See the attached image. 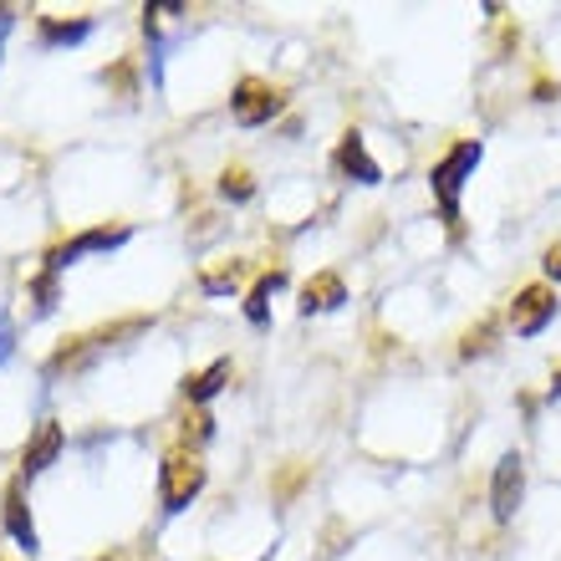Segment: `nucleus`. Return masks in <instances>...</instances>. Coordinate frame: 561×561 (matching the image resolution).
Listing matches in <instances>:
<instances>
[{
  "mask_svg": "<svg viewBox=\"0 0 561 561\" xmlns=\"http://www.w3.org/2000/svg\"><path fill=\"white\" fill-rule=\"evenodd\" d=\"M92 36L88 15H36V42L42 46H77Z\"/></svg>",
  "mask_w": 561,
  "mask_h": 561,
  "instance_id": "11",
  "label": "nucleus"
},
{
  "mask_svg": "<svg viewBox=\"0 0 561 561\" xmlns=\"http://www.w3.org/2000/svg\"><path fill=\"white\" fill-rule=\"evenodd\" d=\"M220 194L230 199V205H251V199H255V179L236 163V169H225V174H220Z\"/></svg>",
  "mask_w": 561,
  "mask_h": 561,
  "instance_id": "14",
  "label": "nucleus"
},
{
  "mask_svg": "<svg viewBox=\"0 0 561 561\" xmlns=\"http://www.w3.org/2000/svg\"><path fill=\"white\" fill-rule=\"evenodd\" d=\"M15 26V5H0V46H5V36H11Z\"/></svg>",
  "mask_w": 561,
  "mask_h": 561,
  "instance_id": "20",
  "label": "nucleus"
},
{
  "mask_svg": "<svg viewBox=\"0 0 561 561\" xmlns=\"http://www.w3.org/2000/svg\"><path fill=\"white\" fill-rule=\"evenodd\" d=\"M286 286V271H266V276L251 286V296H245V322L251 327H271V296Z\"/></svg>",
  "mask_w": 561,
  "mask_h": 561,
  "instance_id": "13",
  "label": "nucleus"
},
{
  "mask_svg": "<svg viewBox=\"0 0 561 561\" xmlns=\"http://www.w3.org/2000/svg\"><path fill=\"white\" fill-rule=\"evenodd\" d=\"M98 561H113V557H98Z\"/></svg>",
  "mask_w": 561,
  "mask_h": 561,
  "instance_id": "22",
  "label": "nucleus"
},
{
  "mask_svg": "<svg viewBox=\"0 0 561 561\" xmlns=\"http://www.w3.org/2000/svg\"><path fill=\"white\" fill-rule=\"evenodd\" d=\"M557 399H561V368L551 373V403H557Z\"/></svg>",
  "mask_w": 561,
  "mask_h": 561,
  "instance_id": "21",
  "label": "nucleus"
},
{
  "mask_svg": "<svg viewBox=\"0 0 561 561\" xmlns=\"http://www.w3.org/2000/svg\"><path fill=\"white\" fill-rule=\"evenodd\" d=\"M342 301H347V280H342L337 271H317V276L301 286L296 311H301V317H327V311H337Z\"/></svg>",
  "mask_w": 561,
  "mask_h": 561,
  "instance_id": "10",
  "label": "nucleus"
},
{
  "mask_svg": "<svg viewBox=\"0 0 561 561\" xmlns=\"http://www.w3.org/2000/svg\"><path fill=\"white\" fill-rule=\"evenodd\" d=\"M480 159H485V144H480V138H459V144L428 169V190H434V205H439L449 236H459V194H465V184L474 179Z\"/></svg>",
  "mask_w": 561,
  "mask_h": 561,
  "instance_id": "1",
  "label": "nucleus"
},
{
  "mask_svg": "<svg viewBox=\"0 0 561 561\" xmlns=\"http://www.w3.org/2000/svg\"><path fill=\"white\" fill-rule=\"evenodd\" d=\"M61 449H67V428H61L57 419H42V424H36V434L26 439V449H21V480L42 474L46 465H57Z\"/></svg>",
  "mask_w": 561,
  "mask_h": 561,
  "instance_id": "9",
  "label": "nucleus"
},
{
  "mask_svg": "<svg viewBox=\"0 0 561 561\" xmlns=\"http://www.w3.org/2000/svg\"><path fill=\"white\" fill-rule=\"evenodd\" d=\"M557 291H551L547 280H536V286H520L516 301H511V327H516V337H541L551 322H557Z\"/></svg>",
  "mask_w": 561,
  "mask_h": 561,
  "instance_id": "4",
  "label": "nucleus"
},
{
  "mask_svg": "<svg viewBox=\"0 0 561 561\" xmlns=\"http://www.w3.org/2000/svg\"><path fill=\"white\" fill-rule=\"evenodd\" d=\"M128 240H134L128 225H92V230H82V236L51 245V251H46V271H57L61 276V271L77 266L82 255H107V251H118V245H128Z\"/></svg>",
  "mask_w": 561,
  "mask_h": 561,
  "instance_id": "3",
  "label": "nucleus"
},
{
  "mask_svg": "<svg viewBox=\"0 0 561 561\" xmlns=\"http://www.w3.org/2000/svg\"><path fill=\"white\" fill-rule=\"evenodd\" d=\"M230 113H236L240 128H266L280 113V92L271 82H261V77H240L236 98H230Z\"/></svg>",
  "mask_w": 561,
  "mask_h": 561,
  "instance_id": "6",
  "label": "nucleus"
},
{
  "mask_svg": "<svg viewBox=\"0 0 561 561\" xmlns=\"http://www.w3.org/2000/svg\"><path fill=\"white\" fill-rule=\"evenodd\" d=\"M541 271H547L551 280H561V240H551L547 255H541Z\"/></svg>",
  "mask_w": 561,
  "mask_h": 561,
  "instance_id": "19",
  "label": "nucleus"
},
{
  "mask_svg": "<svg viewBox=\"0 0 561 561\" xmlns=\"http://www.w3.org/2000/svg\"><path fill=\"white\" fill-rule=\"evenodd\" d=\"M209 439H215V419H209L205 409H194V414L184 419V449L199 455V444H209Z\"/></svg>",
  "mask_w": 561,
  "mask_h": 561,
  "instance_id": "18",
  "label": "nucleus"
},
{
  "mask_svg": "<svg viewBox=\"0 0 561 561\" xmlns=\"http://www.w3.org/2000/svg\"><path fill=\"white\" fill-rule=\"evenodd\" d=\"M520 495H526V459L511 449V455L495 459V474H490V516L501 520V526L516 520Z\"/></svg>",
  "mask_w": 561,
  "mask_h": 561,
  "instance_id": "5",
  "label": "nucleus"
},
{
  "mask_svg": "<svg viewBox=\"0 0 561 561\" xmlns=\"http://www.w3.org/2000/svg\"><path fill=\"white\" fill-rule=\"evenodd\" d=\"M240 276H245V266H240V261H230V266H220V271H205V276H199V286H205V296H225V291H236V286H240Z\"/></svg>",
  "mask_w": 561,
  "mask_h": 561,
  "instance_id": "16",
  "label": "nucleus"
},
{
  "mask_svg": "<svg viewBox=\"0 0 561 561\" xmlns=\"http://www.w3.org/2000/svg\"><path fill=\"white\" fill-rule=\"evenodd\" d=\"M209 470L205 459L194 455V449H169V455L159 459V501H163V516H179V511H190L194 501H199V490H205Z\"/></svg>",
  "mask_w": 561,
  "mask_h": 561,
  "instance_id": "2",
  "label": "nucleus"
},
{
  "mask_svg": "<svg viewBox=\"0 0 561 561\" xmlns=\"http://www.w3.org/2000/svg\"><path fill=\"white\" fill-rule=\"evenodd\" d=\"M332 163H337V174L353 179V184H383V163L368 153V138L357 134V128H347V134L337 138V153H332Z\"/></svg>",
  "mask_w": 561,
  "mask_h": 561,
  "instance_id": "8",
  "label": "nucleus"
},
{
  "mask_svg": "<svg viewBox=\"0 0 561 561\" xmlns=\"http://www.w3.org/2000/svg\"><path fill=\"white\" fill-rule=\"evenodd\" d=\"M0 526H5V536H11L26 557H36V551H42V536H36V520H31L26 480H21V474H15L11 485H5V495H0Z\"/></svg>",
  "mask_w": 561,
  "mask_h": 561,
  "instance_id": "7",
  "label": "nucleus"
},
{
  "mask_svg": "<svg viewBox=\"0 0 561 561\" xmlns=\"http://www.w3.org/2000/svg\"><path fill=\"white\" fill-rule=\"evenodd\" d=\"M230 373H236V368H230V357H215L205 373H190V378H184V399H190L194 409H205L209 399H220V393H225Z\"/></svg>",
  "mask_w": 561,
  "mask_h": 561,
  "instance_id": "12",
  "label": "nucleus"
},
{
  "mask_svg": "<svg viewBox=\"0 0 561 561\" xmlns=\"http://www.w3.org/2000/svg\"><path fill=\"white\" fill-rule=\"evenodd\" d=\"M490 347H495V317H485L480 327H470V332H465L459 357H480V353H490Z\"/></svg>",
  "mask_w": 561,
  "mask_h": 561,
  "instance_id": "17",
  "label": "nucleus"
},
{
  "mask_svg": "<svg viewBox=\"0 0 561 561\" xmlns=\"http://www.w3.org/2000/svg\"><path fill=\"white\" fill-rule=\"evenodd\" d=\"M26 291H31V301H36V317H46V311L57 307V271H36V276L26 280Z\"/></svg>",
  "mask_w": 561,
  "mask_h": 561,
  "instance_id": "15",
  "label": "nucleus"
}]
</instances>
